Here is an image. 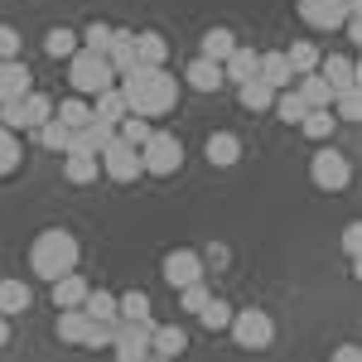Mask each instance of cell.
<instances>
[{
  "label": "cell",
  "instance_id": "6da1fadb",
  "mask_svg": "<svg viewBox=\"0 0 362 362\" xmlns=\"http://www.w3.org/2000/svg\"><path fill=\"white\" fill-rule=\"evenodd\" d=\"M116 87H121V97H126V112L145 116V121L169 116L174 102H179V78H174L169 68H155V63H136L131 73L116 78Z\"/></svg>",
  "mask_w": 362,
  "mask_h": 362
},
{
  "label": "cell",
  "instance_id": "7a4b0ae2",
  "mask_svg": "<svg viewBox=\"0 0 362 362\" xmlns=\"http://www.w3.org/2000/svg\"><path fill=\"white\" fill-rule=\"evenodd\" d=\"M78 256H83V247H78V237H73L68 227H44V232L34 237V247H29V271L54 285L58 276L78 271Z\"/></svg>",
  "mask_w": 362,
  "mask_h": 362
},
{
  "label": "cell",
  "instance_id": "3957f363",
  "mask_svg": "<svg viewBox=\"0 0 362 362\" xmlns=\"http://www.w3.org/2000/svg\"><path fill=\"white\" fill-rule=\"evenodd\" d=\"M68 83H73L78 97H97V92L116 87V73H112V63H107V54L78 49V54L68 58Z\"/></svg>",
  "mask_w": 362,
  "mask_h": 362
},
{
  "label": "cell",
  "instance_id": "277c9868",
  "mask_svg": "<svg viewBox=\"0 0 362 362\" xmlns=\"http://www.w3.org/2000/svg\"><path fill=\"white\" fill-rule=\"evenodd\" d=\"M227 334H232L237 348H247V353H266V348L276 343V319H271L266 309H232Z\"/></svg>",
  "mask_w": 362,
  "mask_h": 362
},
{
  "label": "cell",
  "instance_id": "5b68a950",
  "mask_svg": "<svg viewBox=\"0 0 362 362\" xmlns=\"http://www.w3.org/2000/svg\"><path fill=\"white\" fill-rule=\"evenodd\" d=\"M179 165H184V140L174 131H150V140L140 145V169L155 179H169V174H179Z\"/></svg>",
  "mask_w": 362,
  "mask_h": 362
},
{
  "label": "cell",
  "instance_id": "8992f818",
  "mask_svg": "<svg viewBox=\"0 0 362 362\" xmlns=\"http://www.w3.org/2000/svg\"><path fill=\"white\" fill-rule=\"evenodd\" d=\"M309 179H314L324 194H343L348 179H353V165H348V155H338L334 145H324V150H314V160H309Z\"/></svg>",
  "mask_w": 362,
  "mask_h": 362
},
{
  "label": "cell",
  "instance_id": "52a82bcc",
  "mask_svg": "<svg viewBox=\"0 0 362 362\" xmlns=\"http://www.w3.org/2000/svg\"><path fill=\"white\" fill-rule=\"evenodd\" d=\"M358 5H362V0H300L295 10H300V20H305L309 29L334 34V29H343V20H348Z\"/></svg>",
  "mask_w": 362,
  "mask_h": 362
},
{
  "label": "cell",
  "instance_id": "ba28073f",
  "mask_svg": "<svg viewBox=\"0 0 362 362\" xmlns=\"http://www.w3.org/2000/svg\"><path fill=\"white\" fill-rule=\"evenodd\" d=\"M97 165L107 169V179H116V184H131V179L145 174V169H140V150H136V145H126L121 136H112L107 145H102Z\"/></svg>",
  "mask_w": 362,
  "mask_h": 362
},
{
  "label": "cell",
  "instance_id": "9c48e42d",
  "mask_svg": "<svg viewBox=\"0 0 362 362\" xmlns=\"http://www.w3.org/2000/svg\"><path fill=\"white\" fill-rule=\"evenodd\" d=\"M150 329H155V319H140V324H131V319H121L116 324V362H150Z\"/></svg>",
  "mask_w": 362,
  "mask_h": 362
},
{
  "label": "cell",
  "instance_id": "30bf717a",
  "mask_svg": "<svg viewBox=\"0 0 362 362\" xmlns=\"http://www.w3.org/2000/svg\"><path fill=\"white\" fill-rule=\"evenodd\" d=\"M160 276H165L169 290H184V285H194V280H203V256H198L194 247H179L165 256V266H160Z\"/></svg>",
  "mask_w": 362,
  "mask_h": 362
},
{
  "label": "cell",
  "instance_id": "8fae6325",
  "mask_svg": "<svg viewBox=\"0 0 362 362\" xmlns=\"http://www.w3.org/2000/svg\"><path fill=\"white\" fill-rule=\"evenodd\" d=\"M34 92V73H29L25 58H0V102H15Z\"/></svg>",
  "mask_w": 362,
  "mask_h": 362
},
{
  "label": "cell",
  "instance_id": "7c38bea8",
  "mask_svg": "<svg viewBox=\"0 0 362 362\" xmlns=\"http://www.w3.org/2000/svg\"><path fill=\"white\" fill-rule=\"evenodd\" d=\"M184 348H189V334H184L179 324H155V329H150V353H155V362L184 358Z\"/></svg>",
  "mask_w": 362,
  "mask_h": 362
},
{
  "label": "cell",
  "instance_id": "4fadbf2b",
  "mask_svg": "<svg viewBox=\"0 0 362 362\" xmlns=\"http://www.w3.org/2000/svg\"><path fill=\"white\" fill-rule=\"evenodd\" d=\"M314 73L334 87V92H338V87H353V83H358V63H353L348 54H319V68H314Z\"/></svg>",
  "mask_w": 362,
  "mask_h": 362
},
{
  "label": "cell",
  "instance_id": "5bb4252c",
  "mask_svg": "<svg viewBox=\"0 0 362 362\" xmlns=\"http://www.w3.org/2000/svg\"><path fill=\"white\" fill-rule=\"evenodd\" d=\"M203 155H208V165H213V169H232L237 160H242V140L232 136V131H213L208 145H203Z\"/></svg>",
  "mask_w": 362,
  "mask_h": 362
},
{
  "label": "cell",
  "instance_id": "9a60e30c",
  "mask_svg": "<svg viewBox=\"0 0 362 362\" xmlns=\"http://www.w3.org/2000/svg\"><path fill=\"white\" fill-rule=\"evenodd\" d=\"M107 63H112L116 78L136 68V29H112V44H107Z\"/></svg>",
  "mask_w": 362,
  "mask_h": 362
},
{
  "label": "cell",
  "instance_id": "2e32d148",
  "mask_svg": "<svg viewBox=\"0 0 362 362\" xmlns=\"http://www.w3.org/2000/svg\"><path fill=\"white\" fill-rule=\"evenodd\" d=\"M256 78H261L266 87H276V92L295 87V73H290V63H285V54H280V49L261 54V63H256Z\"/></svg>",
  "mask_w": 362,
  "mask_h": 362
},
{
  "label": "cell",
  "instance_id": "e0dca14e",
  "mask_svg": "<svg viewBox=\"0 0 362 362\" xmlns=\"http://www.w3.org/2000/svg\"><path fill=\"white\" fill-rule=\"evenodd\" d=\"M184 83L194 87V92H218L227 83L223 78V63H213V58H194L189 68H184Z\"/></svg>",
  "mask_w": 362,
  "mask_h": 362
},
{
  "label": "cell",
  "instance_id": "ac0fdd59",
  "mask_svg": "<svg viewBox=\"0 0 362 362\" xmlns=\"http://www.w3.org/2000/svg\"><path fill=\"white\" fill-rule=\"evenodd\" d=\"M256 63H261V54H256V49H247V44H237V49L223 58V78L242 87L247 78H256Z\"/></svg>",
  "mask_w": 362,
  "mask_h": 362
},
{
  "label": "cell",
  "instance_id": "d6986e66",
  "mask_svg": "<svg viewBox=\"0 0 362 362\" xmlns=\"http://www.w3.org/2000/svg\"><path fill=\"white\" fill-rule=\"evenodd\" d=\"M87 329H92V319H87L83 309H58V324H54L58 343H68V348H83Z\"/></svg>",
  "mask_w": 362,
  "mask_h": 362
},
{
  "label": "cell",
  "instance_id": "ffe728a7",
  "mask_svg": "<svg viewBox=\"0 0 362 362\" xmlns=\"http://www.w3.org/2000/svg\"><path fill=\"white\" fill-rule=\"evenodd\" d=\"M87 290H92V285H87L78 271H68V276H58V280H54V305H58V309H83Z\"/></svg>",
  "mask_w": 362,
  "mask_h": 362
},
{
  "label": "cell",
  "instance_id": "44dd1931",
  "mask_svg": "<svg viewBox=\"0 0 362 362\" xmlns=\"http://www.w3.org/2000/svg\"><path fill=\"white\" fill-rule=\"evenodd\" d=\"M295 92H300V102H305L309 112H319V107L334 102V87L324 83L319 73H300V78H295Z\"/></svg>",
  "mask_w": 362,
  "mask_h": 362
},
{
  "label": "cell",
  "instance_id": "7402d4cb",
  "mask_svg": "<svg viewBox=\"0 0 362 362\" xmlns=\"http://www.w3.org/2000/svg\"><path fill=\"white\" fill-rule=\"evenodd\" d=\"M121 116H131V112H126V97H121V87H107V92H97L92 121H102V126H112V131H116V121H121Z\"/></svg>",
  "mask_w": 362,
  "mask_h": 362
},
{
  "label": "cell",
  "instance_id": "603a6c76",
  "mask_svg": "<svg viewBox=\"0 0 362 362\" xmlns=\"http://www.w3.org/2000/svg\"><path fill=\"white\" fill-rule=\"evenodd\" d=\"M112 136H116L112 126L92 121V126H83V131H73V145H68V150H78V155H102V145H107Z\"/></svg>",
  "mask_w": 362,
  "mask_h": 362
},
{
  "label": "cell",
  "instance_id": "cb8c5ba5",
  "mask_svg": "<svg viewBox=\"0 0 362 362\" xmlns=\"http://www.w3.org/2000/svg\"><path fill=\"white\" fill-rule=\"evenodd\" d=\"M165 58H169L165 34H155V29H140V34H136V63H155V68H165Z\"/></svg>",
  "mask_w": 362,
  "mask_h": 362
},
{
  "label": "cell",
  "instance_id": "d4e9b609",
  "mask_svg": "<svg viewBox=\"0 0 362 362\" xmlns=\"http://www.w3.org/2000/svg\"><path fill=\"white\" fill-rule=\"evenodd\" d=\"M83 314L92 319V324H116V319H121V314H116V295H112V290H87Z\"/></svg>",
  "mask_w": 362,
  "mask_h": 362
},
{
  "label": "cell",
  "instance_id": "484cf974",
  "mask_svg": "<svg viewBox=\"0 0 362 362\" xmlns=\"http://www.w3.org/2000/svg\"><path fill=\"white\" fill-rule=\"evenodd\" d=\"M34 305V295H29L25 280H0V314L10 319V314H25Z\"/></svg>",
  "mask_w": 362,
  "mask_h": 362
},
{
  "label": "cell",
  "instance_id": "4316f807",
  "mask_svg": "<svg viewBox=\"0 0 362 362\" xmlns=\"http://www.w3.org/2000/svg\"><path fill=\"white\" fill-rule=\"evenodd\" d=\"M78 49H83V39H78L68 25H58V29H49V34H44V54L58 58V63H63V58H73Z\"/></svg>",
  "mask_w": 362,
  "mask_h": 362
},
{
  "label": "cell",
  "instance_id": "83f0119b",
  "mask_svg": "<svg viewBox=\"0 0 362 362\" xmlns=\"http://www.w3.org/2000/svg\"><path fill=\"white\" fill-rule=\"evenodd\" d=\"M280 54H285V63H290V73H295V78L319 68V44H309V39H295V44H290V49H280Z\"/></svg>",
  "mask_w": 362,
  "mask_h": 362
},
{
  "label": "cell",
  "instance_id": "f1b7e54d",
  "mask_svg": "<svg viewBox=\"0 0 362 362\" xmlns=\"http://www.w3.org/2000/svg\"><path fill=\"white\" fill-rule=\"evenodd\" d=\"M63 174H68V184H92L102 165H97V155H78V150H68L63 155Z\"/></svg>",
  "mask_w": 362,
  "mask_h": 362
},
{
  "label": "cell",
  "instance_id": "f546056e",
  "mask_svg": "<svg viewBox=\"0 0 362 362\" xmlns=\"http://www.w3.org/2000/svg\"><path fill=\"white\" fill-rule=\"evenodd\" d=\"M237 97H242V107H247V112H271V102H276V87H266L261 78H247V83L237 87Z\"/></svg>",
  "mask_w": 362,
  "mask_h": 362
},
{
  "label": "cell",
  "instance_id": "4dcf8cb0",
  "mask_svg": "<svg viewBox=\"0 0 362 362\" xmlns=\"http://www.w3.org/2000/svg\"><path fill=\"white\" fill-rule=\"evenodd\" d=\"M271 112H276L280 121H285V126H300V121L309 116V107L300 102V92H295V87H285V92H276V102H271Z\"/></svg>",
  "mask_w": 362,
  "mask_h": 362
},
{
  "label": "cell",
  "instance_id": "1f68e13d",
  "mask_svg": "<svg viewBox=\"0 0 362 362\" xmlns=\"http://www.w3.org/2000/svg\"><path fill=\"white\" fill-rule=\"evenodd\" d=\"M54 116L68 126V131H83V126H92V107H87L83 97H63L54 107Z\"/></svg>",
  "mask_w": 362,
  "mask_h": 362
},
{
  "label": "cell",
  "instance_id": "d6a6232c",
  "mask_svg": "<svg viewBox=\"0 0 362 362\" xmlns=\"http://www.w3.org/2000/svg\"><path fill=\"white\" fill-rule=\"evenodd\" d=\"M329 112H334L338 121H358V116H362V87L358 83H353V87H338L334 102H329Z\"/></svg>",
  "mask_w": 362,
  "mask_h": 362
},
{
  "label": "cell",
  "instance_id": "836d02e7",
  "mask_svg": "<svg viewBox=\"0 0 362 362\" xmlns=\"http://www.w3.org/2000/svg\"><path fill=\"white\" fill-rule=\"evenodd\" d=\"M232 49H237V34L218 25V29H208V34H203V54H198V58H213V63H223Z\"/></svg>",
  "mask_w": 362,
  "mask_h": 362
},
{
  "label": "cell",
  "instance_id": "e575fe53",
  "mask_svg": "<svg viewBox=\"0 0 362 362\" xmlns=\"http://www.w3.org/2000/svg\"><path fill=\"white\" fill-rule=\"evenodd\" d=\"M198 324H203V329H208V334H223L227 324H232V305H227V300H218V295H213V300H208V305L198 309Z\"/></svg>",
  "mask_w": 362,
  "mask_h": 362
},
{
  "label": "cell",
  "instance_id": "d590c367",
  "mask_svg": "<svg viewBox=\"0 0 362 362\" xmlns=\"http://www.w3.org/2000/svg\"><path fill=\"white\" fill-rule=\"evenodd\" d=\"M49 116H54V97H44V92H25V131H39Z\"/></svg>",
  "mask_w": 362,
  "mask_h": 362
},
{
  "label": "cell",
  "instance_id": "8d00e7d4",
  "mask_svg": "<svg viewBox=\"0 0 362 362\" xmlns=\"http://www.w3.org/2000/svg\"><path fill=\"white\" fill-rule=\"evenodd\" d=\"M116 314L131 319V324L150 319V295H145V290H126V295H116Z\"/></svg>",
  "mask_w": 362,
  "mask_h": 362
},
{
  "label": "cell",
  "instance_id": "74e56055",
  "mask_svg": "<svg viewBox=\"0 0 362 362\" xmlns=\"http://www.w3.org/2000/svg\"><path fill=\"white\" fill-rule=\"evenodd\" d=\"M334 126H338V116L329 112V107H319V112H309L305 121H300V131H305L309 140H329V136H334Z\"/></svg>",
  "mask_w": 362,
  "mask_h": 362
},
{
  "label": "cell",
  "instance_id": "f35d334b",
  "mask_svg": "<svg viewBox=\"0 0 362 362\" xmlns=\"http://www.w3.org/2000/svg\"><path fill=\"white\" fill-rule=\"evenodd\" d=\"M150 131H155V126H150L145 116H121V121H116V136L126 140V145H136V150L150 140Z\"/></svg>",
  "mask_w": 362,
  "mask_h": 362
},
{
  "label": "cell",
  "instance_id": "ab89813d",
  "mask_svg": "<svg viewBox=\"0 0 362 362\" xmlns=\"http://www.w3.org/2000/svg\"><path fill=\"white\" fill-rule=\"evenodd\" d=\"M39 140H44L49 150H58V155H68V145H73V131H68L58 116H49V121L39 126Z\"/></svg>",
  "mask_w": 362,
  "mask_h": 362
},
{
  "label": "cell",
  "instance_id": "60d3db41",
  "mask_svg": "<svg viewBox=\"0 0 362 362\" xmlns=\"http://www.w3.org/2000/svg\"><path fill=\"white\" fill-rule=\"evenodd\" d=\"M15 169H20V140H15V131L0 126V179L15 174Z\"/></svg>",
  "mask_w": 362,
  "mask_h": 362
},
{
  "label": "cell",
  "instance_id": "b9f144b4",
  "mask_svg": "<svg viewBox=\"0 0 362 362\" xmlns=\"http://www.w3.org/2000/svg\"><path fill=\"white\" fill-rule=\"evenodd\" d=\"M208 300H213V290H208L203 280H194V285H184V290H179V309H189V314H198Z\"/></svg>",
  "mask_w": 362,
  "mask_h": 362
},
{
  "label": "cell",
  "instance_id": "7bdbcfd3",
  "mask_svg": "<svg viewBox=\"0 0 362 362\" xmlns=\"http://www.w3.org/2000/svg\"><path fill=\"white\" fill-rule=\"evenodd\" d=\"M78 39H83V49H92V54H107V44H112V25L97 20V25H87Z\"/></svg>",
  "mask_w": 362,
  "mask_h": 362
},
{
  "label": "cell",
  "instance_id": "ee69618b",
  "mask_svg": "<svg viewBox=\"0 0 362 362\" xmlns=\"http://www.w3.org/2000/svg\"><path fill=\"white\" fill-rule=\"evenodd\" d=\"M0 126H5V131H25V97L0 102Z\"/></svg>",
  "mask_w": 362,
  "mask_h": 362
},
{
  "label": "cell",
  "instance_id": "f6af8a7d",
  "mask_svg": "<svg viewBox=\"0 0 362 362\" xmlns=\"http://www.w3.org/2000/svg\"><path fill=\"white\" fill-rule=\"evenodd\" d=\"M25 54V39L15 25H0V58H20Z\"/></svg>",
  "mask_w": 362,
  "mask_h": 362
},
{
  "label": "cell",
  "instance_id": "bcb514c9",
  "mask_svg": "<svg viewBox=\"0 0 362 362\" xmlns=\"http://www.w3.org/2000/svg\"><path fill=\"white\" fill-rule=\"evenodd\" d=\"M343 251H348V261H358V251H362V223L343 227Z\"/></svg>",
  "mask_w": 362,
  "mask_h": 362
},
{
  "label": "cell",
  "instance_id": "7dc6e473",
  "mask_svg": "<svg viewBox=\"0 0 362 362\" xmlns=\"http://www.w3.org/2000/svg\"><path fill=\"white\" fill-rule=\"evenodd\" d=\"M334 362H362V348L358 343H343V348H334Z\"/></svg>",
  "mask_w": 362,
  "mask_h": 362
},
{
  "label": "cell",
  "instance_id": "c3c4849f",
  "mask_svg": "<svg viewBox=\"0 0 362 362\" xmlns=\"http://www.w3.org/2000/svg\"><path fill=\"white\" fill-rule=\"evenodd\" d=\"M5 343H10V319L0 314V348H5Z\"/></svg>",
  "mask_w": 362,
  "mask_h": 362
}]
</instances>
